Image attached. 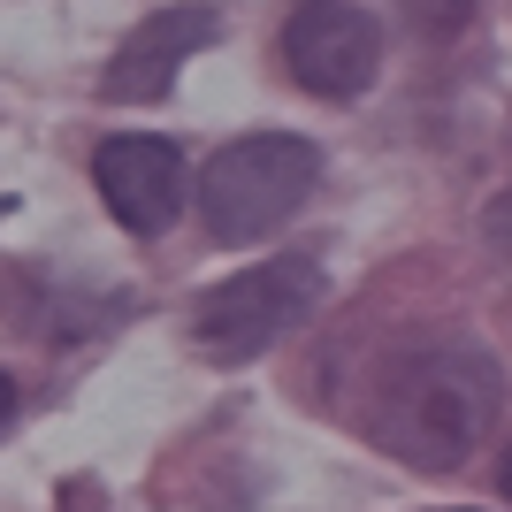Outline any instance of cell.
<instances>
[{
  "mask_svg": "<svg viewBox=\"0 0 512 512\" xmlns=\"http://www.w3.org/2000/svg\"><path fill=\"white\" fill-rule=\"evenodd\" d=\"M497 406H505V375L490 352L467 337H428L383 367L367 428L390 459H406L421 474H451L482 451V436L497 428Z\"/></svg>",
  "mask_w": 512,
  "mask_h": 512,
  "instance_id": "6da1fadb",
  "label": "cell"
},
{
  "mask_svg": "<svg viewBox=\"0 0 512 512\" xmlns=\"http://www.w3.org/2000/svg\"><path fill=\"white\" fill-rule=\"evenodd\" d=\"M321 184V146L291 138V130H253L230 138L199 169V214H207L214 245H260L276 237L291 214L306 207V192Z\"/></svg>",
  "mask_w": 512,
  "mask_h": 512,
  "instance_id": "7a4b0ae2",
  "label": "cell"
},
{
  "mask_svg": "<svg viewBox=\"0 0 512 512\" xmlns=\"http://www.w3.org/2000/svg\"><path fill=\"white\" fill-rule=\"evenodd\" d=\"M321 306V268L306 253H283V260H260L245 276L214 283L192 314V337L207 360H260L268 344H283L306 314Z\"/></svg>",
  "mask_w": 512,
  "mask_h": 512,
  "instance_id": "3957f363",
  "label": "cell"
},
{
  "mask_svg": "<svg viewBox=\"0 0 512 512\" xmlns=\"http://www.w3.org/2000/svg\"><path fill=\"white\" fill-rule=\"evenodd\" d=\"M283 62L321 100H360L383 69V23L360 0H299L283 23Z\"/></svg>",
  "mask_w": 512,
  "mask_h": 512,
  "instance_id": "277c9868",
  "label": "cell"
},
{
  "mask_svg": "<svg viewBox=\"0 0 512 512\" xmlns=\"http://www.w3.org/2000/svg\"><path fill=\"white\" fill-rule=\"evenodd\" d=\"M92 184H100L107 214L123 222L130 237H161L184 207V153L169 138H146V130H130V138H107L92 153Z\"/></svg>",
  "mask_w": 512,
  "mask_h": 512,
  "instance_id": "5b68a950",
  "label": "cell"
},
{
  "mask_svg": "<svg viewBox=\"0 0 512 512\" xmlns=\"http://www.w3.org/2000/svg\"><path fill=\"white\" fill-rule=\"evenodd\" d=\"M222 31V8L214 0H176V8H153L107 62V100H169L176 69L192 62L199 46H214Z\"/></svg>",
  "mask_w": 512,
  "mask_h": 512,
  "instance_id": "8992f818",
  "label": "cell"
},
{
  "mask_svg": "<svg viewBox=\"0 0 512 512\" xmlns=\"http://www.w3.org/2000/svg\"><path fill=\"white\" fill-rule=\"evenodd\" d=\"M467 16H474V0H406V23L421 39H451Z\"/></svg>",
  "mask_w": 512,
  "mask_h": 512,
  "instance_id": "52a82bcc",
  "label": "cell"
},
{
  "mask_svg": "<svg viewBox=\"0 0 512 512\" xmlns=\"http://www.w3.org/2000/svg\"><path fill=\"white\" fill-rule=\"evenodd\" d=\"M490 237L512 253V192H505V199H490Z\"/></svg>",
  "mask_w": 512,
  "mask_h": 512,
  "instance_id": "ba28073f",
  "label": "cell"
},
{
  "mask_svg": "<svg viewBox=\"0 0 512 512\" xmlns=\"http://www.w3.org/2000/svg\"><path fill=\"white\" fill-rule=\"evenodd\" d=\"M8 413H16V383L0 375V428H8Z\"/></svg>",
  "mask_w": 512,
  "mask_h": 512,
  "instance_id": "9c48e42d",
  "label": "cell"
},
{
  "mask_svg": "<svg viewBox=\"0 0 512 512\" xmlns=\"http://www.w3.org/2000/svg\"><path fill=\"white\" fill-rule=\"evenodd\" d=\"M497 490L512 497V444H505V459H497Z\"/></svg>",
  "mask_w": 512,
  "mask_h": 512,
  "instance_id": "30bf717a",
  "label": "cell"
},
{
  "mask_svg": "<svg viewBox=\"0 0 512 512\" xmlns=\"http://www.w3.org/2000/svg\"><path fill=\"white\" fill-rule=\"evenodd\" d=\"M451 512H474V505H451Z\"/></svg>",
  "mask_w": 512,
  "mask_h": 512,
  "instance_id": "8fae6325",
  "label": "cell"
}]
</instances>
